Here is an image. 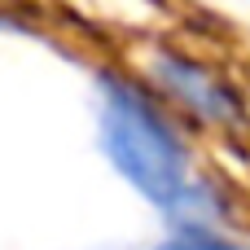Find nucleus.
I'll return each instance as SVG.
<instances>
[{"label": "nucleus", "mask_w": 250, "mask_h": 250, "mask_svg": "<svg viewBox=\"0 0 250 250\" xmlns=\"http://www.w3.org/2000/svg\"><path fill=\"white\" fill-rule=\"evenodd\" d=\"M101 136H105V154L114 158V167L149 202L171 207L189 193V171H185V154H180L176 136L154 119V110L141 97H132L119 83H110V92H105Z\"/></svg>", "instance_id": "f257e3e1"}, {"label": "nucleus", "mask_w": 250, "mask_h": 250, "mask_svg": "<svg viewBox=\"0 0 250 250\" xmlns=\"http://www.w3.org/2000/svg\"><path fill=\"white\" fill-rule=\"evenodd\" d=\"M154 75L189 105V110H198L202 119H215V123H233L237 119V97L211 75V70H202V66H193V62H185V57H158L154 62Z\"/></svg>", "instance_id": "f03ea898"}]
</instances>
